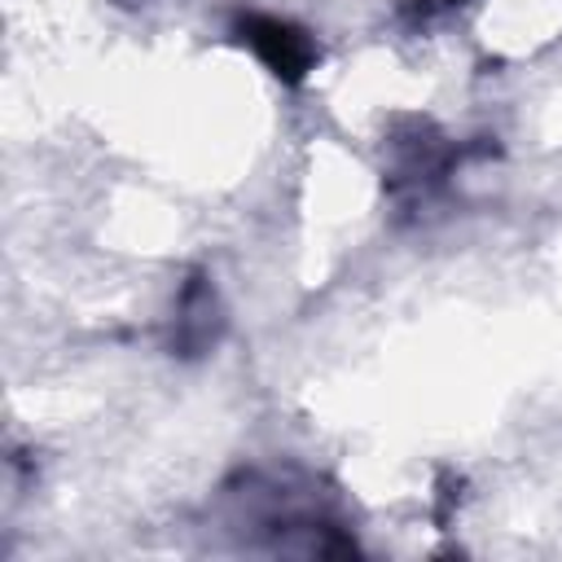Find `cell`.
Wrapping results in <instances>:
<instances>
[{
    "instance_id": "1",
    "label": "cell",
    "mask_w": 562,
    "mask_h": 562,
    "mask_svg": "<svg viewBox=\"0 0 562 562\" xmlns=\"http://www.w3.org/2000/svg\"><path fill=\"white\" fill-rule=\"evenodd\" d=\"M246 40H250L255 53H259L277 75H285V79L303 75L307 61H312L307 35H299L294 26H285V22H277V18H250V22H246Z\"/></svg>"
}]
</instances>
